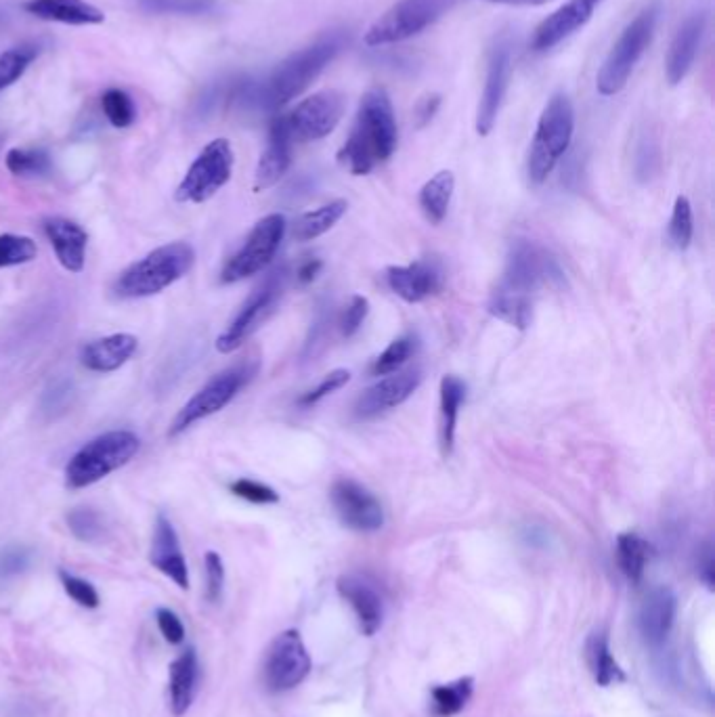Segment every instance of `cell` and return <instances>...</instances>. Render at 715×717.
Returning <instances> with one entry per match:
<instances>
[{
	"mask_svg": "<svg viewBox=\"0 0 715 717\" xmlns=\"http://www.w3.org/2000/svg\"><path fill=\"white\" fill-rule=\"evenodd\" d=\"M510 76H512V42L508 36H500L489 51L485 89L479 101V110H476V133L481 137H487L491 133L497 122V116L502 112V105L510 86Z\"/></svg>",
	"mask_w": 715,
	"mask_h": 717,
	"instance_id": "cell-15",
	"label": "cell"
},
{
	"mask_svg": "<svg viewBox=\"0 0 715 717\" xmlns=\"http://www.w3.org/2000/svg\"><path fill=\"white\" fill-rule=\"evenodd\" d=\"M493 3L502 5H546L550 0H493Z\"/></svg>",
	"mask_w": 715,
	"mask_h": 717,
	"instance_id": "cell-54",
	"label": "cell"
},
{
	"mask_svg": "<svg viewBox=\"0 0 715 717\" xmlns=\"http://www.w3.org/2000/svg\"><path fill=\"white\" fill-rule=\"evenodd\" d=\"M286 235V216L284 214H267L260 219L250 235L246 237V244L242 250L233 254L227 265L221 271V284H237V281L248 279L260 271H265L284 242Z\"/></svg>",
	"mask_w": 715,
	"mask_h": 717,
	"instance_id": "cell-10",
	"label": "cell"
},
{
	"mask_svg": "<svg viewBox=\"0 0 715 717\" xmlns=\"http://www.w3.org/2000/svg\"><path fill=\"white\" fill-rule=\"evenodd\" d=\"M256 372H258L256 361H240L223 369L221 374H216L181 407L177 418L170 424L168 430L170 437H179V434H183L193 424L219 414V411L225 409L237 397V393H240V390L256 376Z\"/></svg>",
	"mask_w": 715,
	"mask_h": 717,
	"instance_id": "cell-7",
	"label": "cell"
},
{
	"mask_svg": "<svg viewBox=\"0 0 715 717\" xmlns=\"http://www.w3.org/2000/svg\"><path fill=\"white\" fill-rule=\"evenodd\" d=\"M489 313L516 330H527L533 319V302L531 296L495 290L489 300Z\"/></svg>",
	"mask_w": 715,
	"mask_h": 717,
	"instance_id": "cell-34",
	"label": "cell"
},
{
	"mask_svg": "<svg viewBox=\"0 0 715 717\" xmlns=\"http://www.w3.org/2000/svg\"><path fill=\"white\" fill-rule=\"evenodd\" d=\"M149 562L170 581H175L181 590H189V569L181 550V541L175 527H172L164 514H158L156 518Z\"/></svg>",
	"mask_w": 715,
	"mask_h": 717,
	"instance_id": "cell-20",
	"label": "cell"
},
{
	"mask_svg": "<svg viewBox=\"0 0 715 717\" xmlns=\"http://www.w3.org/2000/svg\"><path fill=\"white\" fill-rule=\"evenodd\" d=\"M676 608H678L676 594L669 588H657L644 598L638 613V627L642 638L648 644L657 646L665 642L676 621Z\"/></svg>",
	"mask_w": 715,
	"mask_h": 717,
	"instance_id": "cell-26",
	"label": "cell"
},
{
	"mask_svg": "<svg viewBox=\"0 0 715 717\" xmlns=\"http://www.w3.org/2000/svg\"><path fill=\"white\" fill-rule=\"evenodd\" d=\"M5 166L15 177H45L51 172L53 162L49 151L32 147V149H9L5 156Z\"/></svg>",
	"mask_w": 715,
	"mask_h": 717,
	"instance_id": "cell-36",
	"label": "cell"
},
{
	"mask_svg": "<svg viewBox=\"0 0 715 717\" xmlns=\"http://www.w3.org/2000/svg\"><path fill=\"white\" fill-rule=\"evenodd\" d=\"M585 657H588V665L594 673V680L598 686H611L625 680V673L621 665L615 661L609 644V634L604 629H598L588 640L585 646Z\"/></svg>",
	"mask_w": 715,
	"mask_h": 717,
	"instance_id": "cell-31",
	"label": "cell"
},
{
	"mask_svg": "<svg viewBox=\"0 0 715 717\" xmlns=\"http://www.w3.org/2000/svg\"><path fill=\"white\" fill-rule=\"evenodd\" d=\"M49 244L55 250L59 265L70 271L80 273L86 263V246H89V233H86L78 223L63 219V216H51L42 223Z\"/></svg>",
	"mask_w": 715,
	"mask_h": 717,
	"instance_id": "cell-22",
	"label": "cell"
},
{
	"mask_svg": "<svg viewBox=\"0 0 715 717\" xmlns=\"http://www.w3.org/2000/svg\"><path fill=\"white\" fill-rule=\"evenodd\" d=\"M346 45H349V34L344 30L325 32L315 42H311L309 47L281 61L265 80V84L256 91V101L265 110H281L292 99L305 93Z\"/></svg>",
	"mask_w": 715,
	"mask_h": 717,
	"instance_id": "cell-2",
	"label": "cell"
},
{
	"mask_svg": "<svg viewBox=\"0 0 715 717\" xmlns=\"http://www.w3.org/2000/svg\"><path fill=\"white\" fill-rule=\"evenodd\" d=\"M338 594L351 604L357 615L359 627L365 636H374L384 617V604L380 594L372 588L370 583L355 575H344L338 579Z\"/></svg>",
	"mask_w": 715,
	"mask_h": 717,
	"instance_id": "cell-25",
	"label": "cell"
},
{
	"mask_svg": "<svg viewBox=\"0 0 715 717\" xmlns=\"http://www.w3.org/2000/svg\"><path fill=\"white\" fill-rule=\"evenodd\" d=\"M24 9L45 21H57L68 26H97L105 15L86 0H28Z\"/></svg>",
	"mask_w": 715,
	"mask_h": 717,
	"instance_id": "cell-27",
	"label": "cell"
},
{
	"mask_svg": "<svg viewBox=\"0 0 715 717\" xmlns=\"http://www.w3.org/2000/svg\"><path fill=\"white\" fill-rule=\"evenodd\" d=\"M602 0H569V3L556 9L535 28L531 38L533 51H550L562 40H567L575 32H579L592 19L596 7Z\"/></svg>",
	"mask_w": 715,
	"mask_h": 717,
	"instance_id": "cell-18",
	"label": "cell"
},
{
	"mask_svg": "<svg viewBox=\"0 0 715 717\" xmlns=\"http://www.w3.org/2000/svg\"><path fill=\"white\" fill-rule=\"evenodd\" d=\"M141 449V439L130 430H112L80 447L65 466V485L86 489L126 466Z\"/></svg>",
	"mask_w": 715,
	"mask_h": 717,
	"instance_id": "cell-5",
	"label": "cell"
},
{
	"mask_svg": "<svg viewBox=\"0 0 715 717\" xmlns=\"http://www.w3.org/2000/svg\"><path fill=\"white\" fill-rule=\"evenodd\" d=\"M139 5L147 13L162 15H198L210 9L204 0H139Z\"/></svg>",
	"mask_w": 715,
	"mask_h": 717,
	"instance_id": "cell-44",
	"label": "cell"
},
{
	"mask_svg": "<svg viewBox=\"0 0 715 717\" xmlns=\"http://www.w3.org/2000/svg\"><path fill=\"white\" fill-rule=\"evenodd\" d=\"M397 141L399 130L393 103L382 86H374L359 103L351 135L342 145L338 160L355 177L370 175L378 164L393 158Z\"/></svg>",
	"mask_w": 715,
	"mask_h": 717,
	"instance_id": "cell-1",
	"label": "cell"
},
{
	"mask_svg": "<svg viewBox=\"0 0 715 717\" xmlns=\"http://www.w3.org/2000/svg\"><path fill=\"white\" fill-rule=\"evenodd\" d=\"M575 133V107L565 93H556L539 116L529 149L527 175L533 185H541L567 154Z\"/></svg>",
	"mask_w": 715,
	"mask_h": 717,
	"instance_id": "cell-4",
	"label": "cell"
},
{
	"mask_svg": "<svg viewBox=\"0 0 715 717\" xmlns=\"http://www.w3.org/2000/svg\"><path fill=\"white\" fill-rule=\"evenodd\" d=\"M367 313H370V300H367L365 296H353L349 307L344 309L342 317H340V334L344 338H353L359 330L361 325L367 317Z\"/></svg>",
	"mask_w": 715,
	"mask_h": 717,
	"instance_id": "cell-47",
	"label": "cell"
},
{
	"mask_svg": "<svg viewBox=\"0 0 715 717\" xmlns=\"http://www.w3.org/2000/svg\"><path fill=\"white\" fill-rule=\"evenodd\" d=\"M416 342L418 340L414 334H403L397 340L390 342L384 349V353H380L374 359V363L370 367L372 376H390V374L399 372V369L407 363V359L414 355Z\"/></svg>",
	"mask_w": 715,
	"mask_h": 717,
	"instance_id": "cell-37",
	"label": "cell"
},
{
	"mask_svg": "<svg viewBox=\"0 0 715 717\" xmlns=\"http://www.w3.org/2000/svg\"><path fill=\"white\" fill-rule=\"evenodd\" d=\"M346 208H349L346 200H334L311 212H305L294 225V237L298 242H311V239L328 233L342 219Z\"/></svg>",
	"mask_w": 715,
	"mask_h": 717,
	"instance_id": "cell-32",
	"label": "cell"
},
{
	"mask_svg": "<svg viewBox=\"0 0 715 717\" xmlns=\"http://www.w3.org/2000/svg\"><path fill=\"white\" fill-rule=\"evenodd\" d=\"M195 688H198V655L193 648H187L170 665V707L177 717L189 711Z\"/></svg>",
	"mask_w": 715,
	"mask_h": 717,
	"instance_id": "cell-28",
	"label": "cell"
},
{
	"mask_svg": "<svg viewBox=\"0 0 715 717\" xmlns=\"http://www.w3.org/2000/svg\"><path fill=\"white\" fill-rule=\"evenodd\" d=\"M321 269H323V260H319V258H307L305 263H302V265L298 267L296 279L300 281L302 286H309V284H313V281L317 279V275L321 273Z\"/></svg>",
	"mask_w": 715,
	"mask_h": 717,
	"instance_id": "cell-53",
	"label": "cell"
},
{
	"mask_svg": "<svg viewBox=\"0 0 715 717\" xmlns=\"http://www.w3.org/2000/svg\"><path fill=\"white\" fill-rule=\"evenodd\" d=\"M344 97L338 91H319L302 99L284 116L294 143H311L332 135L344 116Z\"/></svg>",
	"mask_w": 715,
	"mask_h": 717,
	"instance_id": "cell-13",
	"label": "cell"
},
{
	"mask_svg": "<svg viewBox=\"0 0 715 717\" xmlns=\"http://www.w3.org/2000/svg\"><path fill=\"white\" fill-rule=\"evenodd\" d=\"M206 567V596L210 602H219L225 588V564L216 552H208L204 556Z\"/></svg>",
	"mask_w": 715,
	"mask_h": 717,
	"instance_id": "cell-48",
	"label": "cell"
},
{
	"mask_svg": "<svg viewBox=\"0 0 715 717\" xmlns=\"http://www.w3.org/2000/svg\"><path fill=\"white\" fill-rule=\"evenodd\" d=\"M195 263V250L187 242H172L151 250L126 267L114 281V294L122 300L149 298L185 277Z\"/></svg>",
	"mask_w": 715,
	"mask_h": 717,
	"instance_id": "cell-3",
	"label": "cell"
},
{
	"mask_svg": "<svg viewBox=\"0 0 715 717\" xmlns=\"http://www.w3.org/2000/svg\"><path fill=\"white\" fill-rule=\"evenodd\" d=\"M653 554L650 543L636 533H621L617 537V562L621 573L632 583L642 581L646 564Z\"/></svg>",
	"mask_w": 715,
	"mask_h": 717,
	"instance_id": "cell-33",
	"label": "cell"
},
{
	"mask_svg": "<svg viewBox=\"0 0 715 717\" xmlns=\"http://www.w3.org/2000/svg\"><path fill=\"white\" fill-rule=\"evenodd\" d=\"M332 506L342 523L359 533H374L384 525L380 499L353 478H338L330 491Z\"/></svg>",
	"mask_w": 715,
	"mask_h": 717,
	"instance_id": "cell-16",
	"label": "cell"
},
{
	"mask_svg": "<svg viewBox=\"0 0 715 717\" xmlns=\"http://www.w3.org/2000/svg\"><path fill=\"white\" fill-rule=\"evenodd\" d=\"M233 147L227 139L210 141L200 156L193 160L183 181L175 191V200L181 204H204L214 198L233 175Z\"/></svg>",
	"mask_w": 715,
	"mask_h": 717,
	"instance_id": "cell-9",
	"label": "cell"
},
{
	"mask_svg": "<svg viewBox=\"0 0 715 717\" xmlns=\"http://www.w3.org/2000/svg\"><path fill=\"white\" fill-rule=\"evenodd\" d=\"M453 5L455 0H397L367 28L363 42L367 47L397 45L430 28Z\"/></svg>",
	"mask_w": 715,
	"mask_h": 717,
	"instance_id": "cell-8",
	"label": "cell"
},
{
	"mask_svg": "<svg viewBox=\"0 0 715 717\" xmlns=\"http://www.w3.org/2000/svg\"><path fill=\"white\" fill-rule=\"evenodd\" d=\"M139 340L133 334H112L89 342L80 353V363L95 374H112L133 359Z\"/></svg>",
	"mask_w": 715,
	"mask_h": 717,
	"instance_id": "cell-24",
	"label": "cell"
},
{
	"mask_svg": "<svg viewBox=\"0 0 715 717\" xmlns=\"http://www.w3.org/2000/svg\"><path fill=\"white\" fill-rule=\"evenodd\" d=\"M466 397V384L458 376H445L441 380V422L439 441L443 458H449L455 445V430H458L460 407Z\"/></svg>",
	"mask_w": 715,
	"mask_h": 717,
	"instance_id": "cell-29",
	"label": "cell"
},
{
	"mask_svg": "<svg viewBox=\"0 0 715 717\" xmlns=\"http://www.w3.org/2000/svg\"><path fill=\"white\" fill-rule=\"evenodd\" d=\"M59 579H61V585L65 594H68L74 602H78L80 606L84 608H97L99 606V594L97 590L93 588V585L89 581H84L72 573H65V571H59Z\"/></svg>",
	"mask_w": 715,
	"mask_h": 717,
	"instance_id": "cell-46",
	"label": "cell"
},
{
	"mask_svg": "<svg viewBox=\"0 0 715 717\" xmlns=\"http://www.w3.org/2000/svg\"><path fill=\"white\" fill-rule=\"evenodd\" d=\"M30 567V552L21 546L0 550V579H11Z\"/></svg>",
	"mask_w": 715,
	"mask_h": 717,
	"instance_id": "cell-49",
	"label": "cell"
},
{
	"mask_svg": "<svg viewBox=\"0 0 715 717\" xmlns=\"http://www.w3.org/2000/svg\"><path fill=\"white\" fill-rule=\"evenodd\" d=\"M156 621H158V627H160L162 636L166 638V642L181 644L185 640V627H183L181 619L177 617V613H172L170 608H158Z\"/></svg>",
	"mask_w": 715,
	"mask_h": 717,
	"instance_id": "cell-50",
	"label": "cell"
},
{
	"mask_svg": "<svg viewBox=\"0 0 715 717\" xmlns=\"http://www.w3.org/2000/svg\"><path fill=\"white\" fill-rule=\"evenodd\" d=\"M474 692L472 678H460L451 684H441L430 690L432 713L437 717H453L458 715L470 701Z\"/></svg>",
	"mask_w": 715,
	"mask_h": 717,
	"instance_id": "cell-35",
	"label": "cell"
},
{
	"mask_svg": "<svg viewBox=\"0 0 715 717\" xmlns=\"http://www.w3.org/2000/svg\"><path fill=\"white\" fill-rule=\"evenodd\" d=\"M229 491L256 506H271L279 502V493L275 489L258 481H252V478H237V481L229 485Z\"/></svg>",
	"mask_w": 715,
	"mask_h": 717,
	"instance_id": "cell-43",
	"label": "cell"
},
{
	"mask_svg": "<svg viewBox=\"0 0 715 717\" xmlns=\"http://www.w3.org/2000/svg\"><path fill=\"white\" fill-rule=\"evenodd\" d=\"M38 57V45L26 42V45L13 47L5 53H0V91L9 89L21 76L26 74L30 63Z\"/></svg>",
	"mask_w": 715,
	"mask_h": 717,
	"instance_id": "cell-38",
	"label": "cell"
},
{
	"mask_svg": "<svg viewBox=\"0 0 715 717\" xmlns=\"http://www.w3.org/2000/svg\"><path fill=\"white\" fill-rule=\"evenodd\" d=\"M386 284L399 298L409 304H416L441 290V273L432 263L416 260L411 265L388 267Z\"/></svg>",
	"mask_w": 715,
	"mask_h": 717,
	"instance_id": "cell-21",
	"label": "cell"
},
{
	"mask_svg": "<svg viewBox=\"0 0 715 717\" xmlns=\"http://www.w3.org/2000/svg\"><path fill=\"white\" fill-rule=\"evenodd\" d=\"M292 145L294 141L290 137L284 116H275L269 126L267 147L256 166V177H254L256 191H265L286 177V172L290 170L292 164Z\"/></svg>",
	"mask_w": 715,
	"mask_h": 717,
	"instance_id": "cell-19",
	"label": "cell"
},
{
	"mask_svg": "<svg viewBox=\"0 0 715 717\" xmlns=\"http://www.w3.org/2000/svg\"><path fill=\"white\" fill-rule=\"evenodd\" d=\"M699 575L705 581V585L709 590H713L715 585V560H713V548L705 546L703 552L699 554Z\"/></svg>",
	"mask_w": 715,
	"mask_h": 717,
	"instance_id": "cell-52",
	"label": "cell"
},
{
	"mask_svg": "<svg viewBox=\"0 0 715 717\" xmlns=\"http://www.w3.org/2000/svg\"><path fill=\"white\" fill-rule=\"evenodd\" d=\"M455 189V177L451 170H441L435 177L424 183L420 189L418 202L430 225H441L447 216L451 198Z\"/></svg>",
	"mask_w": 715,
	"mask_h": 717,
	"instance_id": "cell-30",
	"label": "cell"
},
{
	"mask_svg": "<svg viewBox=\"0 0 715 717\" xmlns=\"http://www.w3.org/2000/svg\"><path fill=\"white\" fill-rule=\"evenodd\" d=\"M692 233H695V221H692V206L688 202V198L684 195H678L676 204H674V212H671V221H669V242L676 250H686L692 242Z\"/></svg>",
	"mask_w": 715,
	"mask_h": 717,
	"instance_id": "cell-40",
	"label": "cell"
},
{
	"mask_svg": "<svg viewBox=\"0 0 715 717\" xmlns=\"http://www.w3.org/2000/svg\"><path fill=\"white\" fill-rule=\"evenodd\" d=\"M560 279L562 271L556 258H552L541 246L520 239L512 246L502 284L497 286V290L531 296L537 288Z\"/></svg>",
	"mask_w": 715,
	"mask_h": 717,
	"instance_id": "cell-12",
	"label": "cell"
},
{
	"mask_svg": "<svg viewBox=\"0 0 715 717\" xmlns=\"http://www.w3.org/2000/svg\"><path fill=\"white\" fill-rule=\"evenodd\" d=\"M101 107H103L105 118L110 120V124L116 128H128V126H133V122L137 120V110H135L133 99H130V95L120 89L105 91L101 95Z\"/></svg>",
	"mask_w": 715,
	"mask_h": 717,
	"instance_id": "cell-41",
	"label": "cell"
},
{
	"mask_svg": "<svg viewBox=\"0 0 715 717\" xmlns=\"http://www.w3.org/2000/svg\"><path fill=\"white\" fill-rule=\"evenodd\" d=\"M705 21L707 19L703 13L690 15L680 26L674 40H671L665 61V74L671 86L680 84L688 76L692 63H695L705 34Z\"/></svg>",
	"mask_w": 715,
	"mask_h": 717,
	"instance_id": "cell-23",
	"label": "cell"
},
{
	"mask_svg": "<svg viewBox=\"0 0 715 717\" xmlns=\"http://www.w3.org/2000/svg\"><path fill=\"white\" fill-rule=\"evenodd\" d=\"M441 107V97L439 95H426L424 99H420V103L416 105V122L418 126H426L432 118H435V114L439 112Z\"/></svg>",
	"mask_w": 715,
	"mask_h": 717,
	"instance_id": "cell-51",
	"label": "cell"
},
{
	"mask_svg": "<svg viewBox=\"0 0 715 717\" xmlns=\"http://www.w3.org/2000/svg\"><path fill=\"white\" fill-rule=\"evenodd\" d=\"M38 256V246L28 235H0V269L28 265Z\"/></svg>",
	"mask_w": 715,
	"mask_h": 717,
	"instance_id": "cell-39",
	"label": "cell"
},
{
	"mask_svg": "<svg viewBox=\"0 0 715 717\" xmlns=\"http://www.w3.org/2000/svg\"><path fill=\"white\" fill-rule=\"evenodd\" d=\"M311 671V657L296 629L279 634L265 659V684L271 692H286L305 682Z\"/></svg>",
	"mask_w": 715,
	"mask_h": 717,
	"instance_id": "cell-14",
	"label": "cell"
},
{
	"mask_svg": "<svg viewBox=\"0 0 715 717\" xmlns=\"http://www.w3.org/2000/svg\"><path fill=\"white\" fill-rule=\"evenodd\" d=\"M422 384L420 369H407L395 376L382 378L374 386H370L355 403V418L357 420H374L386 411L399 407L411 395L416 393Z\"/></svg>",
	"mask_w": 715,
	"mask_h": 717,
	"instance_id": "cell-17",
	"label": "cell"
},
{
	"mask_svg": "<svg viewBox=\"0 0 715 717\" xmlns=\"http://www.w3.org/2000/svg\"><path fill=\"white\" fill-rule=\"evenodd\" d=\"M349 382H351V372H349V369H334V372H330L328 376H325L315 388L307 390V393L298 399V405H300V407H313V405H317L321 399H325L328 395L336 393V390H340L342 386H346Z\"/></svg>",
	"mask_w": 715,
	"mask_h": 717,
	"instance_id": "cell-45",
	"label": "cell"
},
{
	"mask_svg": "<svg viewBox=\"0 0 715 717\" xmlns=\"http://www.w3.org/2000/svg\"><path fill=\"white\" fill-rule=\"evenodd\" d=\"M657 19L659 5L655 3L638 13L632 24L625 26L596 76V89L602 97H613L625 89V84L630 80L640 57L650 47V42H653Z\"/></svg>",
	"mask_w": 715,
	"mask_h": 717,
	"instance_id": "cell-6",
	"label": "cell"
},
{
	"mask_svg": "<svg viewBox=\"0 0 715 717\" xmlns=\"http://www.w3.org/2000/svg\"><path fill=\"white\" fill-rule=\"evenodd\" d=\"M286 286V271L277 269L273 271L263 284H260L248 300L242 304L240 313L233 317L229 328L216 338V351L229 355L240 349V346L263 325L271 313L275 311V304L279 302L281 294H284Z\"/></svg>",
	"mask_w": 715,
	"mask_h": 717,
	"instance_id": "cell-11",
	"label": "cell"
},
{
	"mask_svg": "<svg viewBox=\"0 0 715 717\" xmlns=\"http://www.w3.org/2000/svg\"><path fill=\"white\" fill-rule=\"evenodd\" d=\"M68 527L72 535L84 543H93L103 537V518L91 508H76L68 514Z\"/></svg>",
	"mask_w": 715,
	"mask_h": 717,
	"instance_id": "cell-42",
	"label": "cell"
}]
</instances>
